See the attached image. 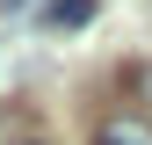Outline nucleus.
I'll list each match as a JSON object with an SVG mask.
<instances>
[{
  "label": "nucleus",
  "mask_w": 152,
  "mask_h": 145,
  "mask_svg": "<svg viewBox=\"0 0 152 145\" xmlns=\"http://www.w3.org/2000/svg\"><path fill=\"white\" fill-rule=\"evenodd\" d=\"M36 15H44V29H87L94 22V0H44Z\"/></svg>",
  "instance_id": "f257e3e1"
},
{
  "label": "nucleus",
  "mask_w": 152,
  "mask_h": 145,
  "mask_svg": "<svg viewBox=\"0 0 152 145\" xmlns=\"http://www.w3.org/2000/svg\"><path fill=\"white\" fill-rule=\"evenodd\" d=\"M102 145H152V123L145 116H109L102 123Z\"/></svg>",
  "instance_id": "f03ea898"
},
{
  "label": "nucleus",
  "mask_w": 152,
  "mask_h": 145,
  "mask_svg": "<svg viewBox=\"0 0 152 145\" xmlns=\"http://www.w3.org/2000/svg\"><path fill=\"white\" fill-rule=\"evenodd\" d=\"M36 7V0H0V15H29Z\"/></svg>",
  "instance_id": "7ed1b4c3"
},
{
  "label": "nucleus",
  "mask_w": 152,
  "mask_h": 145,
  "mask_svg": "<svg viewBox=\"0 0 152 145\" xmlns=\"http://www.w3.org/2000/svg\"><path fill=\"white\" fill-rule=\"evenodd\" d=\"M145 94H152V65H145Z\"/></svg>",
  "instance_id": "20e7f679"
}]
</instances>
